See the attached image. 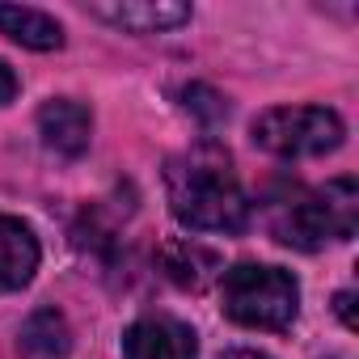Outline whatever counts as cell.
<instances>
[{"mask_svg":"<svg viewBox=\"0 0 359 359\" xmlns=\"http://www.w3.org/2000/svg\"><path fill=\"white\" fill-rule=\"evenodd\" d=\"M0 34H9L13 43L30 51H55L64 47V26L43 13V9H22V5H0Z\"/></svg>","mask_w":359,"mask_h":359,"instance_id":"9c48e42d","label":"cell"},{"mask_svg":"<svg viewBox=\"0 0 359 359\" xmlns=\"http://www.w3.org/2000/svg\"><path fill=\"white\" fill-rule=\"evenodd\" d=\"M224 317L245 330H287L300 309V287L287 271L262 262H237L220 279Z\"/></svg>","mask_w":359,"mask_h":359,"instance_id":"7a4b0ae2","label":"cell"},{"mask_svg":"<svg viewBox=\"0 0 359 359\" xmlns=\"http://www.w3.org/2000/svg\"><path fill=\"white\" fill-rule=\"evenodd\" d=\"M165 271L173 283H182V287H203L212 275H216V258L195 245V241H173L165 250Z\"/></svg>","mask_w":359,"mask_h":359,"instance_id":"8fae6325","label":"cell"},{"mask_svg":"<svg viewBox=\"0 0 359 359\" xmlns=\"http://www.w3.org/2000/svg\"><path fill=\"white\" fill-rule=\"evenodd\" d=\"M351 304H355V296H351V292H338L334 309H338V317L346 321V330H355V309H351Z\"/></svg>","mask_w":359,"mask_h":359,"instance_id":"9a60e30c","label":"cell"},{"mask_svg":"<svg viewBox=\"0 0 359 359\" xmlns=\"http://www.w3.org/2000/svg\"><path fill=\"white\" fill-rule=\"evenodd\" d=\"M39 135L51 152L81 156L89 148V135H93V114H89V106H81L72 97H55L39 110Z\"/></svg>","mask_w":359,"mask_h":359,"instance_id":"52a82bcc","label":"cell"},{"mask_svg":"<svg viewBox=\"0 0 359 359\" xmlns=\"http://www.w3.org/2000/svg\"><path fill=\"white\" fill-rule=\"evenodd\" d=\"M13 93H18V76H13V68L5 60H0V106L13 102Z\"/></svg>","mask_w":359,"mask_h":359,"instance_id":"5bb4252c","label":"cell"},{"mask_svg":"<svg viewBox=\"0 0 359 359\" xmlns=\"http://www.w3.org/2000/svg\"><path fill=\"white\" fill-rule=\"evenodd\" d=\"M266 224L275 233V241L292 245V250H321L325 241H334L321 191H304V187H283L266 199Z\"/></svg>","mask_w":359,"mask_h":359,"instance_id":"277c9868","label":"cell"},{"mask_svg":"<svg viewBox=\"0 0 359 359\" xmlns=\"http://www.w3.org/2000/svg\"><path fill=\"white\" fill-rule=\"evenodd\" d=\"M68 346H72V330H68L64 313H55V309H39L22 325V355L26 359H64Z\"/></svg>","mask_w":359,"mask_h":359,"instance_id":"30bf717a","label":"cell"},{"mask_svg":"<svg viewBox=\"0 0 359 359\" xmlns=\"http://www.w3.org/2000/svg\"><path fill=\"white\" fill-rule=\"evenodd\" d=\"M321 203H325L334 241H351L355 237V220H359V187H355V177H334V182H325Z\"/></svg>","mask_w":359,"mask_h":359,"instance_id":"7c38bea8","label":"cell"},{"mask_svg":"<svg viewBox=\"0 0 359 359\" xmlns=\"http://www.w3.org/2000/svg\"><path fill=\"white\" fill-rule=\"evenodd\" d=\"M346 127L325 106H275L254 118V144L275 156H325L342 144Z\"/></svg>","mask_w":359,"mask_h":359,"instance_id":"3957f363","label":"cell"},{"mask_svg":"<svg viewBox=\"0 0 359 359\" xmlns=\"http://www.w3.org/2000/svg\"><path fill=\"white\" fill-rule=\"evenodd\" d=\"M187 110H195L199 118H203V127H216L224 114H229V106H224V97L216 93V89H208V85H191L187 93Z\"/></svg>","mask_w":359,"mask_h":359,"instance_id":"4fadbf2b","label":"cell"},{"mask_svg":"<svg viewBox=\"0 0 359 359\" xmlns=\"http://www.w3.org/2000/svg\"><path fill=\"white\" fill-rule=\"evenodd\" d=\"M93 18L127 30V34H165L191 22V5L173 0H123V5H93Z\"/></svg>","mask_w":359,"mask_h":359,"instance_id":"8992f818","label":"cell"},{"mask_svg":"<svg viewBox=\"0 0 359 359\" xmlns=\"http://www.w3.org/2000/svg\"><path fill=\"white\" fill-rule=\"evenodd\" d=\"M34 271H39V237L30 233V224L0 216V296L26 287Z\"/></svg>","mask_w":359,"mask_h":359,"instance_id":"ba28073f","label":"cell"},{"mask_svg":"<svg viewBox=\"0 0 359 359\" xmlns=\"http://www.w3.org/2000/svg\"><path fill=\"white\" fill-rule=\"evenodd\" d=\"M224 359H266V355H258V351H229Z\"/></svg>","mask_w":359,"mask_h":359,"instance_id":"2e32d148","label":"cell"},{"mask_svg":"<svg viewBox=\"0 0 359 359\" xmlns=\"http://www.w3.org/2000/svg\"><path fill=\"white\" fill-rule=\"evenodd\" d=\"M169 208L187 229L199 233H241L250 224V199L233 173V161L216 144H199L173 156L165 169Z\"/></svg>","mask_w":359,"mask_h":359,"instance_id":"6da1fadb","label":"cell"},{"mask_svg":"<svg viewBox=\"0 0 359 359\" xmlns=\"http://www.w3.org/2000/svg\"><path fill=\"white\" fill-rule=\"evenodd\" d=\"M127 359H195V330L173 317H144L123 334Z\"/></svg>","mask_w":359,"mask_h":359,"instance_id":"5b68a950","label":"cell"}]
</instances>
